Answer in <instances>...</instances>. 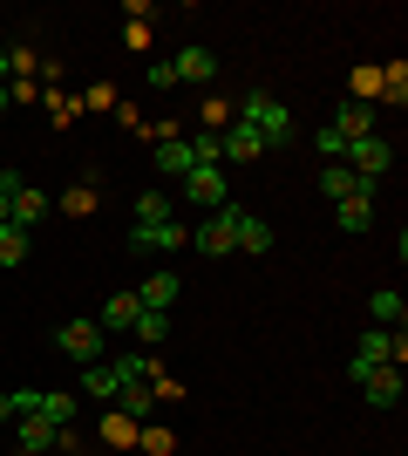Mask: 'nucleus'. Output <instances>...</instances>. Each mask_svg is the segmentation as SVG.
<instances>
[{"mask_svg": "<svg viewBox=\"0 0 408 456\" xmlns=\"http://www.w3.org/2000/svg\"><path fill=\"white\" fill-rule=\"evenodd\" d=\"M41 218H48V198H41L35 184H20V191H14V205H7V225H20V232H35Z\"/></svg>", "mask_w": 408, "mask_h": 456, "instance_id": "nucleus-11", "label": "nucleus"}, {"mask_svg": "<svg viewBox=\"0 0 408 456\" xmlns=\"http://www.w3.org/2000/svg\"><path fill=\"white\" fill-rule=\"evenodd\" d=\"M368 314H374V327H395V334H402L408 300H402V293H374V300H368Z\"/></svg>", "mask_w": 408, "mask_h": 456, "instance_id": "nucleus-19", "label": "nucleus"}, {"mask_svg": "<svg viewBox=\"0 0 408 456\" xmlns=\"http://www.w3.org/2000/svg\"><path fill=\"white\" fill-rule=\"evenodd\" d=\"M354 381H361V395H368L374 409H395V402H402V368H395V362L368 368V375H354Z\"/></svg>", "mask_w": 408, "mask_h": 456, "instance_id": "nucleus-6", "label": "nucleus"}, {"mask_svg": "<svg viewBox=\"0 0 408 456\" xmlns=\"http://www.w3.org/2000/svg\"><path fill=\"white\" fill-rule=\"evenodd\" d=\"M184 191H191L197 205H232V198H225V164H191V177H184Z\"/></svg>", "mask_w": 408, "mask_h": 456, "instance_id": "nucleus-7", "label": "nucleus"}, {"mask_svg": "<svg viewBox=\"0 0 408 456\" xmlns=\"http://www.w3.org/2000/svg\"><path fill=\"white\" fill-rule=\"evenodd\" d=\"M238 123H245V130H252L266 151H286V143H292V116H286V102H279V95H266V89H252L245 102H238Z\"/></svg>", "mask_w": 408, "mask_h": 456, "instance_id": "nucleus-1", "label": "nucleus"}, {"mask_svg": "<svg viewBox=\"0 0 408 456\" xmlns=\"http://www.w3.org/2000/svg\"><path fill=\"white\" fill-rule=\"evenodd\" d=\"M28 246H35V232L0 225V266H20V259H28Z\"/></svg>", "mask_w": 408, "mask_h": 456, "instance_id": "nucleus-23", "label": "nucleus"}, {"mask_svg": "<svg viewBox=\"0 0 408 456\" xmlns=\"http://www.w3.org/2000/svg\"><path fill=\"white\" fill-rule=\"evenodd\" d=\"M177 239H184V232H177V218H156V225H130V246H136V252H177Z\"/></svg>", "mask_w": 408, "mask_h": 456, "instance_id": "nucleus-10", "label": "nucleus"}, {"mask_svg": "<svg viewBox=\"0 0 408 456\" xmlns=\"http://www.w3.org/2000/svg\"><path fill=\"white\" fill-rule=\"evenodd\" d=\"M14 422H20V450H28V456L55 450V436H61L55 422H41V416H14Z\"/></svg>", "mask_w": 408, "mask_h": 456, "instance_id": "nucleus-15", "label": "nucleus"}, {"mask_svg": "<svg viewBox=\"0 0 408 456\" xmlns=\"http://www.w3.org/2000/svg\"><path fill=\"white\" fill-rule=\"evenodd\" d=\"M55 347H61L76 368H96V354H102V327H96V321H68V327L55 334Z\"/></svg>", "mask_w": 408, "mask_h": 456, "instance_id": "nucleus-4", "label": "nucleus"}, {"mask_svg": "<svg viewBox=\"0 0 408 456\" xmlns=\"http://www.w3.org/2000/svg\"><path fill=\"white\" fill-rule=\"evenodd\" d=\"M333 211H340V232H368V225H374L368 198H348V205H333Z\"/></svg>", "mask_w": 408, "mask_h": 456, "instance_id": "nucleus-25", "label": "nucleus"}, {"mask_svg": "<svg viewBox=\"0 0 408 456\" xmlns=\"http://www.w3.org/2000/svg\"><path fill=\"white\" fill-rule=\"evenodd\" d=\"M35 416H41V422H55V429H68V416H76V395H61V388H41Z\"/></svg>", "mask_w": 408, "mask_h": 456, "instance_id": "nucleus-17", "label": "nucleus"}, {"mask_svg": "<svg viewBox=\"0 0 408 456\" xmlns=\"http://www.w3.org/2000/svg\"><path fill=\"white\" fill-rule=\"evenodd\" d=\"M156 218H171V198H164V191H143V198H136V225H156Z\"/></svg>", "mask_w": 408, "mask_h": 456, "instance_id": "nucleus-26", "label": "nucleus"}, {"mask_svg": "<svg viewBox=\"0 0 408 456\" xmlns=\"http://www.w3.org/2000/svg\"><path fill=\"white\" fill-rule=\"evenodd\" d=\"M395 164V151H388V136H354L348 143V171L354 177H368V184H381V171Z\"/></svg>", "mask_w": 408, "mask_h": 456, "instance_id": "nucleus-3", "label": "nucleus"}, {"mask_svg": "<svg viewBox=\"0 0 408 456\" xmlns=\"http://www.w3.org/2000/svg\"><path fill=\"white\" fill-rule=\"evenodd\" d=\"M7 69H14V55H7V48H0V82H7Z\"/></svg>", "mask_w": 408, "mask_h": 456, "instance_id": "nucleus-31", "label": "nucleus"}, {"mask_svg": "<svg viewBox=\"0 0 408 456\" xmlns=\"http://www.w3.org/2000/svg\"><path fill=\"white\" fill-rule=\"evenodd\" d=\"M327 130H333V136H340V143H354V136H374V130H368V110H361V102H348V110L333 116Z\"/></svg>", "mask_w": 408, "mask_h": 456, "instance_id": "nucleus-21", "label": "nucleus"}, {"mask_svg": "<svg viewBox=\"0 0 408 456\" xmlns=\"http://www.w3.org/2000/svg\"><path fill=\"white\" fill-rule=\"evenodd\" d=\"M266 246H272V225L245 211V218H238V252H266Z\"/></svg>", "mask_w": 408, "mask_h": 456, "instance_id": "nucleus-24", "label": "nucleus"}, {"mask_svg": "<svg viewBox=\"0 0 408 456\" xmlns=\"http://www.w3.org/2000/svg\"><path fill=\"white\" fill-rule=\"evenodd\" d=\"M320 191H327V198H333V205H348V198H368V177H354L348 171V164H327V171H320Z\"/></svg>", "mask_w": 408, "mask_h": 456, "instance_id": "nucleus-9", "label": "nucleus"}, {"mask_svg": "<svg viewBox=\"0 0 408 456\" xmlns=\"http://www.w3.org/2000/svg\"><path fill=\"white\" fill-rule=\"evenodd\" d=\"M212 69H218L212 48H184V55L171 61V76H177V82H212Z\"/></svg>", "mask_w": 408, "mask_h": 456, "instance_id": "nucleus-14", "label": "nucleus"}, {"mask_svg": "<svg viewBox=\"0 0 408 456\" xmlns=\"http://www.w3.org/2000/svg\"><path fill=\"white\" fill-rule=\"evenodd\" d=\"M177 293H184V286H177V273H150V280L136 286V306H143V314H171Z\"/></svg>", "mask_w": 408, "mask_h": 456, "instance_id": "nucleus-8", "label": "nucleus"}, {"mask_svg": "<svg viewBox=\"0 0 408 456\" xmlns=\"http://www.w3.org/2000/svg\"><path fill=\"white\" fill-rule=\"evenodd\" d=\"M184 143H191V164H225V130H197Z\"/></svg>", "mask_w": 408, "mask_h": 456, "instance_id": "nucleus-22", "label": "nucleus"}, {"mask_svg": "<svg viewBox=\"0 0 408 456\" xmlns=\"http://www.w3.org/2000/svg\"><path fill=\"white\" fill-rule=\"evenodd\" d=\"M7 205H14V198H7V191H0V225H7Z\"/></svg>", "mask_w": 408, "mask_h": 456, "instance_id": "nucleus-32", "label": "nucleus"}, {"mask_svg": "<svg viewBox=\"0 0 408 456\" xmlns=\"http://www.w3.org/2000/svg\"><path fill=\"white\" fill-rule=\"evenodd\" d=\"M82 388H89V395H116V368H109V362L82 368Z\"/></svg>", "mask_w": 408, "mask_h": 456, "instance_id": "nucleus-27", "label": "nucleus"}, {"mask_svg": "<svg viewBox=\"0 0 408 456\" xmlns=\"http://www.w3.org/2000/svg\"><path fill=\"white\" fill-rule=\"evenodd\" d=\"M0 116H7V89H0Z\"/></svg>", "mask_w": 408, "mask_h": 456, "instance_id": "nucleus-33", "label": "nucleus"}, {"mask_svg": "<svg viewBox=\"0 0 408 456\" xmlns=\"http://www.w3.org/2000/svg\"><path fill=\"white\" fill-rule=\"evenodd\" d=\"M381 362H395V368H402V334H388V327H368V334L354 341L348 375H368V368H381Z\"/></svg>", "mask_w": 408, "mask_h": 456, "instance_id": "nucleus-2", "label": "nucleus"}, {"mask_svg": "<svg viewBox=\"0 0 408 456\" xmlns=\"http://www.w3.org/2000/svg\"><path fill=\"white\" fill-rule=\"evenodd\" d=\"M136 341H143V354H150V347H164L171 341V314H136V327H130Z\"/></svg>", "mask_w": 408, "mask_h": 456, "instance_id": "nucleus-20", "label": "nucleus"}, {"mask_svg": "<svg viewBox=\"0 0 408 456\" xmlns=\"http://www.w3.org/2000/svg\"><path fill=\"white\" fill-rule=\"evenodd\" d=\"M116 388H150L156 381V368H150V354H143V347H130V354H116Z\"/></svg>", "mask_w": 408, "mask_h": 456, "instance_id": "nucleus-12", "label": "nucleus"}, {"mask_svg": "<svg viewBox=\"0 0 408 456\" xmlns=\"http://www.w3.org/2000/svg\"><path fill=\"white\" fill-rule=\"evenodd\" d=\"M136 314H143V306H136V293H116V300L102 306V334H123V327H136Z\"/></svg>", "mask_w": 408, "mask_h": 456, "instance_id": "nucleus-16", "label": "nucleus"}, {"mask_svg": "<svg viewBox=\"0 0 408 456\" xmlns=\"http://www.w3.org/2000/svg\"><path fill=\"white\" fill-rule=\"evenodd\" d=\"M156 171L184 184V177H191V143H184V136H164V143H156Z\"/></svg>", "mask_w": 408, "mask_h": 456, "instance_id": "nucleus-13", "label": "nucleus"}, {"mask_svg": "<svg viewBox=\"0 0 408 456\" xmlns=\"http://www.w3.org/2000/svg\"><path fill=\"white\" fill-rule=\"evenodd\" d=\"M116 395H123V416H150V409H156V395H150V388H116Z\"/></svg>", "mask_w": 408, "mask_h": 456, "instance_id": "nucleus-28", "label": "nucleus"}, {"mask_svg": "<svg viewBox=\"0 0 408 456\" xmlns=\"http://www.w3.org/2000/svg\"><path fill=\"white\" fill-rule=\"evenodd\" d=\"M102 436H109V443H123V450H130V443H136V422H130V416H109V422H102Z\"/></svg>", "mask_w": 408, "mask_h": 456, "instance_id": "nucleus-29", "label": "nucleus"}, {"mask_svg": "<svg viewBox=\"0 0 408 456\" xmlns=\"http://www.w3.org/2000/svg\"><path fill=\"white\" fill-rule=\"evenodd\" d=\"M143 82H150V89H177V76H171V61H150V69H143Z\"/></svg>", "mask_w": 408, "mask_h": 456, "instance_id": "nucleus-30", "label": "nucleus"}, {"mask_svg": "<svg viewBox=\"0 0 408 456\" xmlns=\"http://www.w3.org/2000/svg\"><path fill=\"white\" fill-rule=\"evenodd\" d=\"M225 157H232V164H252V157H266V143H259L245 123H232V130H225Z\"/></svg>", "mask_w": 408, "mask_h": 456, "instance_id": "nucleus-18", "label": "nucleus"}, {"mask_svg": "<svg viewBox=\"0 0 408 456\" xmlns=\"http://www.w3.org/2000/svg\"><path fill=\"white\" fill-rule=\"evenodd\" d=\"M238 218H245L238 205H218V211H212V225L197 232V252H232V246H238Z\"/></svg>", "mask_w": 408, "mask_h": 456, "instance_id": "nucleus-5", "label": "nucleus"}]
</instances>
